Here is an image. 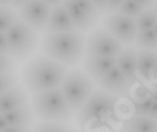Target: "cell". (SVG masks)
Returning <instances> with one entry per match:
<instances>
[{
    "label": "cell",
    "mask_w": 157,
    "mask_h": 132,
    "mask_svg": "<svg viewBox=\"0 0 157 132\" xmlns=\"http://www.w3.org/2000/svg\"><path fill=\"white\" fill-rule=\"evenodd\" d=\"M9 126V122L6 121L3 114H0V132H4V129Z\"/></svg>",
    "instance_id": "obj_33"
},
{
    "label": "cell",
    "mask_w": 157,
    "mask_h": 132,
    "mask_svg": "<svg viewBox=\"0 0 157 132\" xmlns=\"http://www.w3.org/2000/svg\"><path fill=\"white\" fill-rule=\"evenodd\" d=\"M119 132H157V121L144 115H135L122 125Z\"/></svg>",
    "instance_id": "obj_17"
},
{
    "label": "cell",
    "mask_w": 157,
    "mask_h": 132,
    "mask_svg": "<svg viewBox=\"0 0 157 132\" xmlns=\"http://www.w3.org/2000/svg\"><path fill=\"white\" fill-rule=\"evenodd\" d=\"M140 50H157V37L153 29L137 31L133 43Z\"/></svg>",
    "instance_id": "obj_19"
},
{
    "label": "cell",
    "mask_w": 157,
    "mask_h": 132,
    "mask_svg": "<svg viewBox=\"0 0 157 132\" xmlns=\"http://www.w3.org/2000/svg\"><path fill=\"white\" fill-rule=\"evenodd\" d=\"M117 64L116 57H96L85 55L82 60V70L94 81H98Z\"/></svg>",
    "instance_id": "obj_12"
},
{
    "label": "cell",
    "mask_w": 157,
    "mask_h": 132,
    "mask_svg": "<svg viewBox=\"0 0 157 132\" xmlns=\"http://www.w3.org/2000/svg\"><path fill=\"white\" fill-rule=\"evenodd\" d=\"M16 84H17V75H16V73L0 74V94H3L4 91L10 90Z\"/></svg>",
    "instance_id": "obj_26"
},
{
    "label": "cell",
    "mask_w": 157,
    "mask_h": 132,
    "mask_svg": "<svg viewBox=\"0 0 157 132\" xmlns=\"http://www.w3.org/2000/svg\"><path fill=\"white\" fill-rule=\"evenodd\" d=\"M136 3H139L144 9H151V6L156 4V0H135Z\"/></svg>",
    "instance_id": "obj_32"
},
{
    "label": "cell",
    "mask_w": 157,
    "mask_h": 132,
    "mask_svg": "<svg viewBox=\"0 0 157 132\" xmlns=\"http://www.w3.org/2000/svg\"><path fill=\"white\" fill-rule=\"evenodd\" d=\"M137 53L139 51H136L135 48H123V51L116 57V66L129 78L132 84L139 81V75H137Z\"/></svg>",
    "instance_id": "obj_16"
},
{
    "label": "cell",
    "mask_w": 157,
    "mask_h": 132,
    "mask_svg": "<svg viewBox=\"0 0 157 132\" xmlns=\"http://www.w3.org/2000/svg\"><path fill=\"white\" fill-rule=\"evenodd\" d=\"M124 0H108V13H116Z\"/></svg>",
    "instance_id": "obj_29"
},
{
    "label": "cell",
    "mask_w": 157,
    "mask_h": 132,
    "mask_svg": "<svg viewBox=\"0 0 157 132\" xmlns=\"http://www.w3.org/2000/svg\"><path fill=\"white\" fill-rule=\"evenodd\" d=\"M4 132H33L31 125H9Z\"/></svg>",
    "instance_id": "obj_27"
},
{
    "label": "cell",
    "mask_w": 157,
    "mask_h": 132,
    "mask_svg": "<svg viewBox=\"0 0 157 132\" xmlns=\"http://www.w3.org/2000/svg\"><path fill=\"white\" fill-rule=\"evenodd\" d=\"M0 54L10 55V47H9L6 33H0Z\"/></svg>",
    "instance_id": "obj_28"
},
{
    "label": "cell",
    "mask_w": 157,
    "mask_h": 132,
    "mask_svg": "<svg viewBox=\"0 0 157 132\" xmlns=\"http://www.w3.org/2000/svg\"><path fill=\"white\" fill-rule=\"evenodd\" d=\"M154 13H156V16H157V2H156V4H154Z\"/></svg>",
    "instance_id": "obj_37"
},
{
    "label": "cell",
    "mask_w": 157,
    "mask_h": 132,
    "mask_svg": "<svg viewBox=\"0 0 157 132\" xmlns=\"http://www.w3.org/2000/svg\"><path fill=\"white\" fill-rule=\"evenodd\" d=\"M52 11V6L44 0H29L21 7H18V18L26 22L37 33L45 31L48 18Z\"/></svg>",
    "instance_id": "obj_10"
},
{
    "label": "cell",
    "mask_w": 157,
    "mask_h": 132,
    "mask_svg": "<svg viewBox=\"0 0 157 132\" xmlns=\"http://www.w3.org/2000/svg\"><path fill=\"white\" fill-rule=\"evenodd\" d=\"M123 51V44L103 27L95 29L86 37L85 55L117 57Z\"/></svg>",
    "instance_id": "obj_7"
},
{
    "label": "cell",
    "mask_w": 157,
    "mask_h": 132,
    "mask_svg": "<svg viewBox=\"0 0 157 132\" xmlns=\"http://www.w3.org/2000/svg\"><path fill=\"white\" fill-rule=\"evenodd\" d=\"M17 18L16 11L10 6H0V33H6Z\"/></svg>",
    "instance_id": "obj_22"
},
{
    "label": "cell",
    "mask_w": 157,
    "mask_h": 132,
    "mask_svg": "<svg viewBox=\"0 0 157 132\" xmlns=\"http://www.w3.org/2000/svg\"><path fill=\"white\" fill-rule=\"evenodd\" d=\"M3 2H4V0H3Z\"/></svg>",
    "instance_id": "obj_39"
},
{
    "label": "cell",
    "mask_w": 157,
    "mask_h": 132,
    "mask_svg": "<svg viewBox=\"0 0 157 132\" xmlns=\"http://www.w3.org/2000/svg\"><path fill=\"white\" fill-rule=\"evenodd\" d=\"M92 3L95 4V7L98 9L101 14L106 13V10H108V0H92Z\"/></svg>",
    "instance_id": "obj_30"
},
{
    "label": "cell",
    "mask_w": 157,
    "mask_h": 132,
    "mask_svg": "<svg viewBox=\"0 0 157 132\" xmlns=\"http://www.w3.org/2000/svg\"><path fill=\"white\" fill-rule=\"evenodd\" d=\"M103 29H106L113 37H116L122 44H133L137 34L136 18L128 17L121 13H109L102 22Z\"/></svg>",
    "instance_id": "obj_9"
},
{
    "label": "cell",
    "mask_w": 157,
    "mask_h": 132,
    "mask_svg": "<svg viewBox=\"0 0 157 132\" xmlns=\"http://www.w3.org/2000/svg\"><path fill=\"white\" fill-rule=\"evenodd\" d=\"M85 44L86 37L78 30L64 33H45L41 40L40 50L43 54L67 68H74L84 60Z\"/></svg>",
    "instance_id": "obj_2"
},
{
    "label": "cell",
    "mask_w": 157,
    "mask_h": 132,
    "mask_svg": "<svg viewBox=\"0 0 157 132\" xmlns=\"http://www.w3.org/2000/svg\"><path fill=\"white\" fill-rule=\"evenodd\" d=\"M144 10L146 9L143 7V6H140L139 3H136L135 0H124L123 3H122V6L119 7V10H117V13L128 16V17L137 18Z\"/></svg>",
    "instance_id": "obj_24"
},
{
    "label": "cell",
    "mask_w": 157,
    "mask_h": 132,
    "mask_svg": "<svg viewBox=\"0 0 157 132\" xmlns=\"http://www.w3.org/2000/svg\"><path fill=\"white\" fill-rule=\"evenodd\" d=\"M153 30H154V33H156V37H157V23H156V26H154Z\"/></svg>",
    "instance_id": "obj_38"
},
{
    "label": "cell",
    "mask_w": 157,
    "mask_h": 132,
    "mask_svg": "<svg viewBox=\"0 0 157 132\" xmlns=\"http://www.w3.org/2000/svg\"><path fill=\"white\" fill-rule=\"evenodd\" d=\"M62 6L71 16L75 30L81 33L91 31L99 20V13L92 0H64Z\"/></svg>",
    "instance_id": "obj_8"
},
{
    "label": "cell",
    "mask_w": 157,
    "mask_h": 132,
    "mask_svg": "<svg viewBox=\"0 0 157 132\" xmlns=\"http://www.w3.org/2000/svg\"><path fill=\"white\" fill-rule=\"evenodd\" d=\"M30 104V97L24 85L16 84L10 90L0 94V114L9 112L11 110H16L18 106Z\"/></svg>",
    "instance_id": "obj_14"
},
{
    "label": "cell",
    "mask_w": 157,
    "mask_h": 132,
    "mask_svg": "<svg viewBox=\"0 0 157 132\" xmlns=\"http://www.w3.org/2000/svg\"><path fill=\"white\" fill-rule=\"evenodd\" d=\"M29 0H4V3L9 4L11 9L13 7H21L24 3H27Z\"/></svg>",
    "instance_id": "obj_31"
},
{
    "label": "cell",
    "mask_w": 157,
    "mask_h": 132,
    "mask_svg": "<svg viewBox=\"0 0 157 132\" xmlns=\"http://www.w3.org/2000/svg\"><path fill=\"white\" fill-rule=\"evenodd\" d=\"M44 2H45V3H48L50 6H52V7H54V6L62 4V2H64V0H44Z\"/></svg>",
    "instance_id": "obj_35"
},
{
    "label": "cell",
    "mask_w": 157,
    "mask_h": 132,
    "mask_svg": "<svg viewBox=\"0 0 157 132\" xmlns=\"http://www.w3.org/2000/svg\"><path fill=\"white\" fill-rule=\"evenodd\" d=\"M153 102H154L153 91H147V92H144V94H140V95L133 101V111H135V115H144V117H149Z\"/></svg>",
    "instance_id": "obj_20"
},
{
    "label": "cell",
    "mask_w": 157,
    "mask_h": 132,
    "mask_svg": "<svg viewBox=\"0 0 157 132\" xmlns=\"http://www.w3.org/2000/svg\"><path fill=\"white\" fill-rule=\"evenodd\" d=\"M59 90L70 104L74 114H77L81 106L88 101V98L95 91L94 80H92L82 68H72L67 71V75L62 81Z\"/></svg>",
    "instance_id": "obj_5"
},
{
    "label": "cell",
    "mask_w": 157,
    "mask_h": 132,
    "mask_svg": "<svg viewBox=\"0 0 157 132\" xmlns=\"http://www.w3.org/2000/svg\"><path fill=\"white\" fill-rule=\"evenodd\" d=\"M150 118H153L157 121V101H154L153 105H151V110H150V114H149Z\"/></svg>",
    "instance_id": "obj_34"
},
{
    "label": "cell",
    "mask_w": 157,
    "mask_h": 132,
    "mask_svg": "<svg viewBox=\"0 0 157 132\" xmlns=\"http://www.w3.org/2000/svg\"><path fill=\"white\" fill-rule=\"evenodd\" d=\"M156 23H157V16L154 13V9H146L139 17L136 18V26H137L139 31L154 29Z\"/></svg>",
    "instance_id": "obj_23"
},
{
    "label": "cell",
    "mask_w": 157,
    "mask_h": 132,
    "mask_svg": "<svg viewBox=\"0 0 157 132\" xmlns=\"http://www.w3.org/2000/svg\"><path fill=\"white\" fill-rule=\"evenodd\" d=\"M65 75L67 67L43 53L29 58L21 68L23 85L31 95L59 88Z\"/></svg>",
    "instance_id": "obj_1"
},
{
    "label": "cell",
    "mask_w": 157,
    "mask_h": 132,
    "mask_svg": "<svg viewBox=\"0 0 157 132\" xmlns=\"http://www.w3.org/2000/svg\"><path fill=\"white\" fill-rule=\"evenodd\" d=\"M6 37L10 47V55L17 61H24L34 54L40 41L36 30L21 18H17L14 24L6 31Z\"/></svg>",
    "instance_id": "obj_6"
},
{
    "label": "cell",
    "mask_w": 157,
    "mask_h": 132,
    "mask_svg": "<svg viewBox=\"0 0 157 132\" xmlns=\"http://www.w3.org/2000/svg\"><path fill=\"white\" fill-rule=\"evenodd\" d=\"M137 75L144 82H157V50H140L137 53Z\"/></svg>",
    "instance_id": "obj_13"
},
{
    "label": "cell",
    "mask_w": 157,
    "mask_h": 132,
    "mask_svg": "<svg viewBox=\"0 0 157 132\" xmlns=\"http://www.w3.org/2000/svg\"><path fill=\"white\" fill-rule=\"evenodd\" d=\"M115 108H116V97L99 88L92 92L86 102L81 106V110L75 115V122L82 129H85L88 125L105 122L108 118L113 115Z\"/></svg>",
    "instance_id": "obj_4"
},
{
    "label": "cell",
    "mask_w": 157,
    "mask_h": 132,
    "mask_svg": "<svg viewBox=\"0 0 157 132\" xmlns=\"http://www.w3.org/2000/svg\"><path fill=\"white\" fill-rule=\"evenodd\" d=\"M31 106L36 118L40 121L70 122L74 118L70 104L59 88L34 94L31 97Z\"/></svg>",
    "instance_id": "obj_3"
},
{
    "label": "cell",
    "mask_w": 157,
    "mask_h": 132,
    "mask_svg": "<svg viewBox=\"0 0 157 132\" xmlns=\"http://www.w3.org/2000/svg\"><path fill=\"white\" fill-rule=\"evenodd\" d=\"M4 118L9 122V125H31L34 124V111L33 106L27 104V105L18 106L16 110H11L9 112H4Z\"/></svg>",
    "instance_id": "obj_18"
},
{
    "label": "cell",
    "mask_w": 157,
    "mask_h": 132,
    "mask_svg": "<svg viewBox=\"0 0 157 132\" xmlns=\"http://www.w3.org/2000/svg\"><path fill=\"white\" fill-rule=\"evenodd\" d=\"M153 95H154V101H157V85L153 88Z\"/></svg>",
    "instance_id": "obj_36"
},
{
    "label": "cell",
    "mask_w": 157,
    "mask_h": 132,
    "mask_svg": "<svg viewBox=\"0 0 157 132\" xmlns=\"http://www.w3.org/2000/svg\"><path fill=\"white\" fill-rule=\"evenodd\" d=\"M96 84L99 88H102L115 97H126L132 87V82L129 81V78L122 73L117 66H115L101 80L96 81Z\"/></svg>",
    "instance_id": "obj_11"
},
{
    "label": "cell",
    "mask_w": 157,
    "mask_h": 132,
    "mask_svg": "<svg viewBox=\"0 0 157 132\" xmlns=\"http://www.w3.org/2000/svg\"><path fill=\"white\" fill-rule=\"evenodd\" d=\"M33 132H74V129L68 122L40 121L33 126Z\"/></svg>",
    "instance_id": "obj_21"
},
{
    "label": "cell",
    "mask_w": 157,
    "mask_h": 132,
    "mask_svg": "<svg viewBox=\"0 0 157 132\" xmlns=\"http://www.w3.org/2000/svg\"><path fill=\"white\" fill-rule=\"evenodd\" d=\"M17 71V60L11 55L0 54V74H10Z\"/></svg>",
    "instance_id": "obj_25"
},
{
    "label": "cell",
    "mask_w": 157,
    "mask_h": 132,
    "mask_svg": "<svg viewBox=\"0 0 157 132\" xmlns=\"http://www.w3.org/2000/svg\"><path fill=\"white\" fill-rule=\"evenodd\" d=\"M72 30H75V24L71 16L68 14L67 9L62 4L54 6L48 18L47 27H45V33H64V31H72Z\"/></svg>",
    "instance_id": "obj_15"
}]
</instances>
